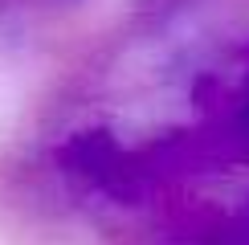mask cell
<instances>
[{
  "label": "cell",
  "mask_w": 249,
  "mask_h": 245,
  "mask_svg": "<svg viewBox=\"0 0 249 245\" xmlns=\"http://www.w3.org/2000/svg\"><path fill=\"white\" fill-rule=\"evenodd\" d=\"M13 102H17V86H13V74L0 66V127L13 119Z\"/></svg>",
  "instance_id": "cell-1"
}]
</instances>
